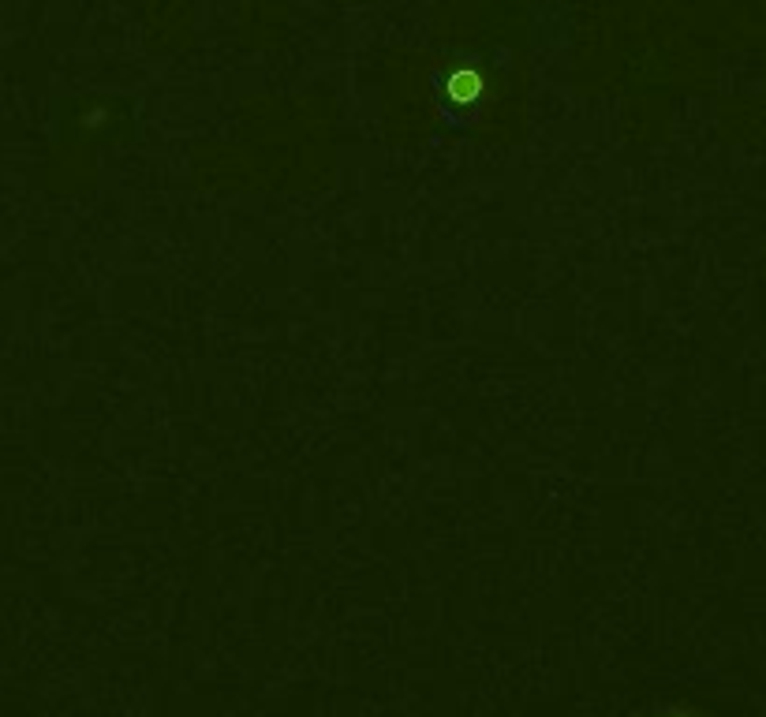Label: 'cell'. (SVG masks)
Returning a JSON list of instances; mask_svg holds the SVG:
<instances>
[{
    "label": "cell",
    "mask_w": 766,
    "mask_h": 717,
    "mask_svg": "<svg viewBox=\"0 0 766 717\" xmlns=\"http://www.w3.org/2000/svg\"><path fill=\"white\" fill-rule=\"evenodd\" d=\"M449 94H453L456 101L479 98V75H475V71H456L453 79H449Z\"/></svg>",
    "instance_id": "cell-1"
},
{
    "label": "cell",
    "mask_w": 766,
    "mask_h": 717,
    "mask_svg": "<svg viewBox=\"0 0 766 717\" xmlns=\"http://www.w3.org/2000/svg\"><path fill=\"white\" fill-rule=\"evenodd\" d=\"M662 717H692V714H662Z\"/></svg>",
    "instance_id": "cell-2"
}]
</instances>
